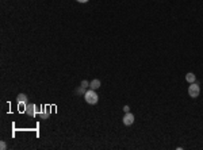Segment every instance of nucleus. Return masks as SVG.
I'll return each mask as SVG.
<instances>
[{
  "instance_id": "obj_1",
  "label": "nucleus",
  "mask_w": 203,
  "mask_h": 150,
  "mask_svg": "<svg viewBox=\"0 0 203 150\" xmlns=\"http://www.w3.org/2000/svg\"><path fill=\"white\" fill-rule=\"evenodd\" d=\"M84 99H85V101L88 104H96L98 100H99V96L95 92V89H89V91H87L84 93Z\"/></svg>"
},
{
  "instance_id": "obj_2",
  "label": "nucleus",
  "mask_w": 203,
  "mask_h": 150,
  "mask_svg": "<svg viewBox=\"0 0 203 150\" xmlns=\"http://www.w3.org/2000/svg\"><path fill=\"white\" fill-rule=\"evenodd\" d=\"M199 93H200V88H199V85L198 84H195V83H192L188 87V95L191 96V97H198L199 96Z\"/></svg>"
},
{
  "instance_id": "obj_3",
  "label": "nucleus",
  "mask_w": 203,
  "mask_h": 150,
  "mask_svg": "<svg viewBox=\"0 0 203 150\" xmlns=\"http://www.w3.org/2000/svg\"><path fill=\"white\" fill-rule=\"evenodd\" d=\"M123 123L126 126H131L134 123V115L130 112H126V115L123 116Z\"/></svg>"
},
{
  "instance_id": "obj_4",
  "label": "nucleus",
  "mask_w": 203,
  "mask_h": 150,
  "mask_svg": "<svg viewBox=\"0 0 203 150\" xmlns=\"http://www.w3.org/2000/svg\"><path fill=\"white\" fill-rule=\"evenodd\" d=\"M35 108H37L35 104H27V105H26V114L34 116V115H35Z\"/></svg>"
},
{
  "instance_id": "obj_5",
  "label": "nucleus",
  "mask_w": 203,
  "mask_h": 150,
  "mask_svg": "<svg viewBox=\"0 0 203 150\" xmlns=\"http://www.w3.org/2000/svg\"><path fill=\"white\" fill-rule=\"evenodd\" d=\"M89 88L91 89H98V88H100V80H98V79H95V80H92L91 83H89Z\"/></svg>"
},
{
  "instance_id": "obj_6",
  "label": "nucleus",
  "mask_w": 203,
  "mask_h": 150,
  "mask_svg": "<svg viewBox=\"0 0 203 150\" xmlns=\"http://www.w3.org/2000/svg\"><path fill=\"white\" fill-rule=\"evenodd\" d=\"M17 100H18L19 104H26V103H27V96H26L25 93H19Z\"/></svg>"
},
{
  "instance_id": "obj_7",
  "label": "nucleus",
  "mask_w": 203,
  "mask_h": 150,
  "mask_svg": "<svg viewBox=\"0 0 203 150\" xmlns=\"http://www.w3.org/2000/svg\"><path fill=\"white\" fill-rule=\"evenodd\" d=\"M186 80L190 84L195 83V75H194V73H187V75H186Z\"/></svg>"
},
{
  "instance_id": "obj_8",
  "label": "nucleus",
  "mask_w": 203,
  "mask_h": 150,
  "mask_svg": "<svg viewBox=\"0 0 203 150\" xmlns=\"http://www.w3.org/2000/svg\"><path fill=\"white\" fill-rule=\"evenodd\" d=\"M0 149H1V150H6V149H7V145H6V142H4V141L0 142Z\"/></svg>"
},
{
  "instance_id": "obj_9",
  "label": "nucleus",
  "mask_w": 203,
  "mask_h": 150,
  "mask_svg": "<svg viewBox=\"0 0 203 150\" xmlns=\"http://www.w3.org/2000/svg\"><path fill=\"white\" fill-rule=\"evenodd\" d=\"M88 85H89V84H88V81H85V80H83V81H81V87H83V88H87Z\"/></svg>"
},
{
  "instance_id": "obj_10",
  "label": "nucleus",
  "mask_w": 203,
  "mask_h": 150,
  "mask_svg": "<svg viewBox=\"0 0 203 150\" xmlns=\"http://www.w3.org/2000/svg\"><path fill=\"white\" fill-rule=\"evenodd\" d=\"M123 111H125V112H129V111H130V107H129V105H125V107H123Z\"/></svg>"
},
{
  "instance_id": "obj_11",
  "label": "nucleus",
  "mask_w": 203,
  "mask_h": 150,
  "mask_svg": "<svg viewBox=\"0 0 203 150\" xmlns=\"http://www.w3.org/2000/svg\"><path fill=\"white\" fill-rule=\"evenodd\" d=\"M76 1H79V3H87L88 0H76Z\"/></svg>"
}]
</instances>
